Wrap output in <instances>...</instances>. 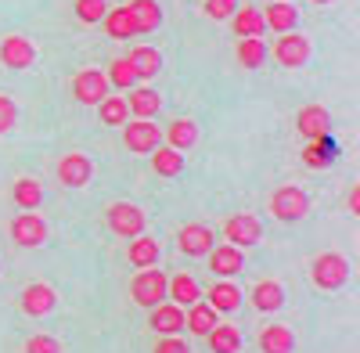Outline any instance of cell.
<instances>
[{
  "instance_id": "cell-1",
  "label": "cell",
  "mask_w": 360,
  "mask_h": 353,
  "mask_svg": "<svg viewBox=\"0 0 360 353\" xmlns=\"http://www.w3.org/2000/svg\"><path fill=\"white\" fill-rule=\"evenodd\" d=\"M310 278L321 292H335L349 281V259L339 256V252H321L310 267Z\"/></svg>"
},
{
  "instance_id": "cell-2",
  "label": "cell",
  "mask_w": 360,
  "mask_h": 353,
  "mask_svg": "<svg viewBox=\"0 0 360 353\" xmlns=\"http://www.w3.org/2000/svg\"><path fill=\"white\" fill-rule=\"evenodd\" d=\"M166 281H169V278H166L159 267H144V271L134 278V285H130L134 303L144 307V310H155V307L166 300Z\"/></svg>"
},
{
  "instance_id": "cell-3",
  "label": "cell",
  "mask_w": 360,
  "mask_h": 353,
  "mask_svg": "<svg viewBox=\"0 0 360 353\" xmlns=\"http://www.w3.org/2000/svg\"><path fill=\"white\" fill-rule=\"evenodd\" d=\"M310 210V195L303 188H295V184H285L278 188L274 195H270V213H274L278 220L292 224V220H303Z\"/></svg>"
},
{
  "instance_id": "cell-4",
  "label": "cell",
  "mask_w": 360,
  "mask_h": 353,
  "mask_svg": "<svg viewBox=\"0 0 360 353\" xmlns=\"http://www.w3.org/2000/svg\"><path fill=\"white\" fill-rule=\"evenodd\" d=\"M108 227L119 238H137V234H144V210L134 202H112L108 205Z\"/></svg>"
},
{
  "instance_id": "cell-5",
  "label": "cell",
  "mask_w": 360,
  "mask_h": 353,
  "mask_svg": "<svg viewBox=\"0 0 360 353\" xmlns=\"http://www.w3.org/2000/svg\"><path fill=\"white\" fill-rule=\"evenodd\" d=\"M108 91H112V86H108V79H105L101 69H83L72 79V98L79 105H101L108 98Z\"/></svg>"
},
{
  "instance_id": "cell-6",
  "label": "cell",
  "mask_w": 360,
  "mask_h": 353,
  "mask_svg": "<svg viewBox=\"0 0 360 353\" xmlns=\"http://www.w3.org/2000/svg\"><path fill=\"white\" fill-rule=\"evenodd\" d=\"M224 238H227V245H234V249H249V245H256L259 238H263V224L252 217V213H234L227 224H224Z\"/></svg>"
},
{
  "instance_id": "cell-7",
  "label": "cell",
  "mask_w": 360,
  "mask_h": 353,
  "mask_svg": "<svg viewBox=\"0 0 360 353\" xmlns=\"http://www.w3.org/2000/svg\"><path fill=\"white\" fill-rule=\"evenodd\" d=\"M274 58H278V65H285V69H303L310 62V40L299 37L292 29V33L274 40Z\"/></svg>"
},
{
  "instance_id": "cell-8",
  "label": "cell",
  "mask_w": 360,
  "mask_h": 353,
  "mask_svg": "<svg viewBox=\"0 0 360 353\" xmlns=\"http://www.w3.org/2000/svg\"><path fill=\"white\" fill-rule=\"evenodd\" d=\"M33 62H37V47H33V40H29V37L11 33V37L0 40V65H8V69H29Z\"/></svg>"
},
{
  "instance_id": "cell-9",
  "label": "cell",
  "mask_w": 360,
  "mask_h": 353,
  "mask_svg": "<svg viewBox=\"0 0 360 353\" xmlns=\"http://www.w3.org/2000/svg\"><path fill=\"white\" fill-rule=\"evenodd\" d=\"M123 144L134 155H152L159 148V127L137 120V123H123Z\"/></svg>"
},
{
  "instance_id": "cell-10",
  "label": "cell",
  "mask_w": 360,
  "mask_h": 353,
  "mask_svg": "<svg viewBox=\"0 0 360 353\" xmlns=\"http://www.w3.org/2000/svg\"><path fill=\"white\" fill-rule=\"evenodd\" d=\"M295 127L307 141H317V137H332V115H328L324 105H303L295 115Z\"/></svg>"
},
{
  "instance_id": "cell-11",
  "label": "cell",
  "mask_w": 360,
  "mask_h": 353,
  "mask_svg": "<svg viewBox=\"0 0 360 353\" xmlns=\"http://www.w3.org/2000/svg\"><path fill=\"white\" fill-rule=\"evenodd\" d=\"M176 245H180L184 256H209V249L217 245V234L209 231L205 224H188V227H180Z\"/></svg>"
},
{
  "instance_id": "cell-12",
  "label": "cell",
  "mask_w": 360,
  "mask_h": 353,
  "mask_svg": "<svg viewBox=\"0 0 360 353\" xmlns=\"http://www.w3.org/2000/svg\"><path fill=\"white\" fill-rule=\"evenodd\" d=\"M11 238H15L22 249L44 245V238H47V224H44L37 213H22V217L11 220Z\"/></svg>"
},
{
  "instance_id": "cell-13",
  "label": "cell",
  "mask_w": 360,
  "mask_h": 353,
  "mask_svg": "<svg viewBox=\"0 0 360 353\" xmlns=\"http://www.w3.org/2000/svg\"><path fill=\"white\" fill-rule=\"evenodd\" d=\"M90 173H94V166H90V159L83 152H69L62 162H58V181H62L65 188H83L90 184Z\"/></svg>"
},
{
  "instance_id": "cell-14",
  "label": "cell",
  "mask_w": 360,
  "mask_h": 353,
  "mask_svg": "<svg viewBox=\"0 0 360 353\" xmlns=\"http://www.w3.org/2000/svg\"><path fill=\"white\" fill-rule=\"evenodd\" d=\"M54 303H58L54 288L44 285V281L25 285V292H22V314H29V317H47L54 310Z\"/></svg>"
},
{
  "instance_id": "cell-15",
  "label": "cell",
  "mask_w": 360,
  "mask_h": 353,
  "mask_svg": "<svg viewBox=\"0 0 360 353\" xmlns=\"http://www.w3.org/2000/svg\"><path fill=\"white\" fill-rule=\"evenodd\" d=\"M209 267H213V274H220V278H231V274H238L245 267V256L234 245H213L209 249Z\"/></svg>"
},
{
  "instance_id": "cell-16",
  "label": "cell",
  "mask_w": 360,
  "mask_h": 353,
  "mask_svg": "<svg viewBox=\"0 0 360 353\" xmlns=\"http://www.w3.org/2000/svg\"><path fill=\"white\" fill-rule=\"evenodd\" d=\"M159 108H162V94L159 91H152V86H130L127 112H134L137 120H152Z\"/></svg>"
},
{
  "instance_id": "cell-17",
  "label": "cell",
  "mask_w": 360,
  "mask_h": 353,
  "mask_svg": "<svg viewBox=\"0 0 360 353\" xmlns=\"http://www.w3.org/2000/svg\"><path fill=\"white\" fill-rule=\"evenodd\" d=\"M263 25L274 29V33H292L299 25V11L292 4H285V0H270L266 11H263Z\"/></svg>"
},
{
  "instance_id": "cell-18",
  "label": "cell",
  "mask_w": 360,
  "mask_h": 353,
  "mask_svg": "<svg viewBox=\"0 0 360 353\" xmlns=\"http://www.w3.org/2000/svg\"><path fill=\"white\" fill-rule=\"evenodd\" d=\"M166 296L173 300V307L184 310V307H191V303L202 300V288H198V281L191 274H176V278L166 281Z\"/></svg>"
},
{
  "instance_id": "cell-19",
  "label": "cell",
  "mask_w": 360,
  "mask_h": 353,
  "mask_svg": "<svg viewBox=\"0 0 360 353\" xmlns=\"http://www.w3.org/2000/svg\"><path fill=\"white\" fill-rule=\"evenodd\" d=\"M217 325H220V314L209 307V303H191L188 314H184V328H188L191 335H209Z\"/></svg>"
},
{
  "instance_id": "cell-20",
  "label": "cell",
  "mask_w": 360,
  "mask_h": 353,
  "mask_svg": "<svg viewBox=\"0 0 360 353\" xmlns=\"http://www.w3.org/2000/svg\"><path fill=\"white\" fill-rule=\"evenodd\" d=\"M127 62H130V69H134L137 79H152V76H159V69H162V54H159L155 47H144V44H141V47L130 51Z\"/></svg>"
},
{
  "instance_id": "cell-21",
  "label": "cell",
  "mask_w": 360,
  "mask_h": 353,
  "mask_svg": "<svg viewBox=\"0 0 360 353\" xmlns=\"http://www.w3.org/2000/svg\"><path fill=\"white\" fill-rule=\"evenodd\" d=\"M339 155V144L332 137H317V141H307V148H303V162L310 169H324V166H332Z\"/></svg>"
},
{
  "instance_id": "cell-22",
  "label": "cell",
  "mask_w": 360,
  "mask_h": 353,
  "mask_svg": "<svg viewBox=\"0 0 360 353\" xmlns=\"http://www.w3.org/2000/svg\"><path fill=\"white\" fill-rule=\"evenodd\" d=\"M252 307L259 310V314H274V310H281L285 307V288L278 285V281H259L256 288H252Z\"/></svg>"
},
{
  "instance_id": "cell-23",
  "label": "cell",
  "mask_w": 360,
  "mask_h": 353,
  "mask_svg": "<svg viewBox=\"0 0 360 353\" xmlns=\"http://www.w3.org/2000/svg\"><path fill=\"white\" fill-rule=\"evenodd\" d=\"M166 141H169V148L173 152H191L195 144H198V123L195 120H173L169 123V134H166Z\"/></svg>"
},
{
  "instance_id": "cell-24",
  "label": "cell",
  "mask_w": 360,
  "mask_h": 353,
  "mask_svg": "<svg viewBox=\"0 0 360 353\" xmlns=\"http://www.w3.org/2000/svg\"><path fill=\"white\" fill-rule=\"evenodd\" d=\"M159 335H176L180 328H184V310L173 307V303H159L152 310V321H148Z\"/></svg>"
},
{
  "instance_id": "cell-25",
  "label": "cell",
  "mask_w": 360,
  "mask_h": 353,
  "mask_svg": "<svg viewBox=\"0 0 360 353\" xmlns=\"http://www.w3.org/2000/svg\"><path fill=\"white\" fill-rule=\"evenodd\" d=\"M231 25H234V37H263V11L259 8H252V4H245V8H238L234 15H231Z\"/></svg>"
},
{
  "instance_id": "cell-26",
  "label": "cell",
  "mask_w": 360,
  "mask_h": 353,
  "mask_svg": "<svg viewBox=\"0 0 360 353\" xmlns=\"http://www.w3.org/2000/svg\"><path fill=\"white\" fill-rule=\"evenodd\" d=\"M127 11L137 22V33H152V29H159V22H162V8L155 4V0H130Z\"/></svg>"
},
{
  "instance_id": "cell-27",
  "label": "cell",
  "mask_w": 360,
  "mask_h": 353,
  "mask_svg": "<svg viewBox=\"0 0 360 353\" xmlns=\"http://www.w3.org/2000/svg\"><path fill=\"white\" fill-rule=\"evenodd\" d=\"M101 22H105V33H108L112 40H130V37H137V22L130 18L127 8H108Z\"/></svg>"
},
{
  "instance_id": "cell-28",
  "label": "cell",
  "mask_w": 360,
  "mask_h": 353,
  "mask_svg": "<svg viewBox=\"0 0 360 353\" xmlns=\"http://www.w3.org/2000/svg\"><path fill=\"white\" fill-rule=\"evenodd\" d=\"M205 296H209V307H213L217 314H231V310L242 307V292H238L231 281H217Z\"/></svg>"
},
{
  "instance_id": "cell-29",
  "label": "cell",
  "mask_w": 360,
  "mask_h": 353,
  "mask_svg": "<svg viewBox=\"0 0 360 353\" xmlns=\"http://www.w3.org/2000/svg\"><path fill=\"white\" fill-rule=\"evenodd\" d=\"M11 198H15L18 210L33 213L44 202V188H40V181H33V176H22V181H15V188H11Z\"/></svg>"
},
{
  "instance_id": "cell-30",
  "label": "cell",
  "mask_w": 360,
  "mask_h": 353,
  "mask_svg": "<svg viewBox=\"0 0 360 353\" xmlns=\"http://www.w3.org/2000/svg\"><path fill=\"white\" fill-rule=\"evenodd\" d=\"M295 339L285 325H266L259 332V353H292Z\"/></svg>"
},
{
  "instance_id": "cell-31",
  "label": "cell",
  "mask_w": 360,
  "mask_h": 353,
  "mask_svg": "<svg viewBox=\"0 0 360 353\" xmlns=\"http://www.w3.org/2000/svg\"><path fill=\"white\" fill-rule=\"evenodd\" d=\"M130 263L134 267H159V242L155 238H144V234H137V238H130Z\"/></svg>"
},
{
  "instance_id": "cell-32",
  "label": "cell",
  "mask_w": 360,
  "mask_h": 353,
  "mask_svg": "<svg viewBox=\"0 0 360 353\" xmlns=\"http://www.w3.org/2000/svg\"><path fill=\"white\" fill-rule=\"evenodd\" d=\"M205 339H209V349L213 353H238V346H242V332L234 325H217Z\"/></svg>"
},
{
  "instance_id": "cell-33",
  "label": "cell",
  "mask_w": 360,
  "mask_h": 353,
  "mask_svg": "<svg viewBox=\"0 0 360 353\" xmlns=\"http://www.w3.org/2000/svg\"><path fill=\"white\" fill-rule=\"evenodd\" d=\"M152 169L159 176H176V173H184V155L173 152L169 144H162V148L152 152Z\"/></svg>"
},
{
  "instance_id": "cell-34",
  "label": "cell",
  "mask_w": 360,
  "mask_h": 353,
  "mask_svg": "<svg viewBox=\"0 0 360 353\" xmlns=\"http://www.w3.org/2000/svg\"><path fill=\"white\" fill-rule=\"evenodd\" d=\"M238 62H242L245 69H259V65L266 62V44H263V37L238 40Z\"/></svg>"
},
{
  "instance_id": "cell-35",
  "label": "cell",
  "mask_w": 360,
  "mask_h": 353,
  "mask_svg": "<svg viewBox=\"0 0 360 353\" xmlns=\"http://www.w3.org/2000/svg\"><path fill=\"white\" fill-rule=\"evenodd\" d=\"M98 112H101V123H105V127H123V123L130 120L127 98H119V94H108V98L98 105Z\"/></svg>"
},
{
  "instance_id": "cell-36",
  "label": "cell",
  "mask_w": 360,
  "mask_h": 353,
  "mask_svg": "<svg viewBox=\"0 0 360 353\" xmlns=\"http://www.w3.org/2000/svg\"><path fill=\"white\" fill-rule=\"evenodd\" d=\"M105 79H108V86H119V91H130V86L137 83V76H134L127 58H115V62L108 65V72H105Z\"/></svg>"
},
{
  "instance_id": "cell-37",
  "label": "cell",
  "mask_w": 360,
  "mask_h": 353,
  "mask_svg": "<svg viewBox=\"0 0 360 353\" xmlns=\"http://www.w3.org/2000/svg\"><path fill=\"white\" fill-rule=\"evenodd\" d=\"M72 11H76V18H79L83 25H94V22L105 18L108 4H105V0H72Z\"/></svg>"
},
{
  "instance_id": "cell-38",
  "label": "cell",
  "mask_w": 360,
  "mask_h": 353,
  "mask_svg": "<svg viewBox=\"0 0 360 353\" xmlns=\"http://www.w3.org/2000/svg\"><path fill=\"white\" fill-rule=\"evenodd\" d=\"M202 11H205L209 18L224 22V18H231V15L238 11V0H205V4H202Z\"/></svg>"
},
{
  "instance_id": "cell-39",
  "label": "cell",
  "mask_w": 360,
  "mask_h": 353,
  "mask_svg": "<svg viewBox=\"0 0 360 353\" xmlns=\"http://www.w3.org/2000/svg\"><path fill=\"white\" fill-rule=\"evenodd\" d=\"M15 123H18V105L8 94H0V134H8Z\"/></svg>"
},
{
  "instance_id": "cell-40",
  "label": "cell",
  "mask_w": 360,
  "mask_h": 353,
  "mask_svg": "<svg viewBox=\"0 0 360 353\" xmlns=\"http://www.w3.org/2000/svg\"><path fill=\"white\" fill-rule=\"evenodd\" d=\"M25 353H62V346H58V339H51V335H33L25 342Z\"/></svg>"
},
{
  "instance_id": "cell-41",
  "label": "cell",
  "mask_w": 360,
  "mask_h": 353,
  "mask_svg": "<svg viewBox=\"0 0 360 353\" xmlns=\"http://www.w3.org/2000/svg\"><path fill=\"white\" fill-rule=\"evenodd\" d=\"M155 353H188V342H180V339H173V335H166L159 346H155Z\"/></svg>"
},
{
  "instance_id": "cell-42",
  "label": "cell",
  "mask_w": 360,
  "mask_h": 353,
  "mask_svg": "<svg viewBox=\"0 0 360 353\" xmlns=\"http://www.w3.org/2000/svg\"><path fill=\"white\" fill-rule=\"evenodd\" d=\"M349 213H353V217H360V184L349 191Z\"/></svg>"
},
{
  "instance_id": "cell-43",
  "label": "cell",
  "mask_w": 360,
  "mask_h": 353,
  "mask_svg": "<svg viewBox=\"0 0 360 353\" xmlns=\"http://www.w3.org/2000/svg\"><path fill=\"white\" fill-rule=\"evenodd\" d=\"M310 4H332V0H310Z\"/></svg>"
},
{
  "instance_id": "cell-44",
  "label": "cell",
  "mask_w": 360,
  "mask_h": 353,
  "mask_svg": "<svg viewBox=\"0 0 360 353\" xmlns=\"http://www.w3.org/2000/svg\"><path fill=\"white\" fill-rule=\"evenodd\" d=\"M285 4H292V0H285Z\"/></svg>"
}]
</instances>
